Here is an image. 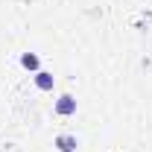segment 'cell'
Segmentation results:
<instances>
[{"mask_svg":"<svg viewBox=\"0 0 152 152\" xmlns=\"http://www.w3.org/2000/svg\"><path fill=\"white\" fill-rule=\"evenodd\" d=\"M41 76V79H38V85H41V88H50V79H47V73H38Z\"/></svg>","mask_w":152,"mask_h":152,"instance_id":"6da1fadb","label":"cell"}]
</instances>
